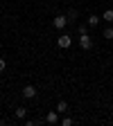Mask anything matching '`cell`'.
Wrapping results in <instances>:
<instances>
[{
	"mask_svg": "<svg viewBox=\"0 0 113 126\" xmlns=\"http://www.w3.org/2000/svg\"><path fill=\"white\" fill-rule=\"evenodd\" d=\"M57 110H59V113L63 115V113L68 110V104H66V101H59V104H57Z\"/></svg>",
	"mask_w": 113,
	"mask_h": 126,
	"instance_id": "8fae6325",
	"label": "cell"
},
{
	"mask_svg": "<svg viewBox=\"0 0 113 126\" xmlns=\"http://www.w3.org/2000/svg\"><path fill=\"white\" fill-rule=\"evenodd\" d=\"M86 23H88L90 27H97V25H100V16H97V14H90V16H88V20H86Z\"/></svg>",
	"mask_w": 113,
	"mask_h": 126,
	"instance_id": "8992f818",
	"label": "cell"
},
{
	"mask_svg": "<svg viewBox=\"0 0 113 126\" xmlns=\"http://www.w3.org/2000/svg\"><path fill=\"white\" fill-rule=\"evenodd\" d=\"M61 124H63V126H72V119H70V117H63Z\"/></svg>",
	"mask_w": 113,
	"mask_h": 126,
	"instance_id": "4fadbf2b",
	"label": "cell"
},
{
	"mask_svg": "<svg viewBox=\"0 0 113 126\" xmlns=\"http://www.w3.org/2000/svg\"><path fill=\"white\" fill-rule=\"evenodd\" d=\"M88 27H90L88 23H79V27H77V29H79V34H88Z\"/></svg>",
	"mask_w": 113,
	"mask_h": 126,
	"instance_id": "30bf717a",
	"label": "cell"
},
{
	"mask_svg": "<svg viewBox=\"0 0 113 126\" xmlns=\"http://www.w3.org/2000/svg\"><path fill=\"white\" fill-rule=\"evenodd\" d=\"M5 68H7V63H5V61H2V59H0V72H2V70H5Z\"/></svg>",
	"mask_w": 113,
	"mask_h": 126,
	"instance_id": "5bb4252c",
	"label": "cell"
},
{
	"mask_svg": "<svg viewBox=\"0 0 113 126\" xmlns=\"http://www.w3.org/2000/svg\"><path fill=\"white\" fill-rule=\"evenodd\" d=\"M68 20H70V18H68V16H63V14H61V16H57V18L52 20V25H54L57 29H63V27H66V25H68Z\"/></svg>",
	"mask_w": 113,
	"mask_h": 126,
	"instance_id": "3957f363",
	"label": "cell"
},
{
	"mask_svg": "<svg viewBox=\"0 0 113 126\" xmlns=\"http://www.w3.org/2000/svg\"><path fill=\"white\" fill-rule=\"evenodd\" d=\"M79 45H82V50H90V47H93V38L88 36V34H79Z\"/></svg>",
	"mask_w": 113,
	"mask_h": 126,
	"instance_id": "7a4b0ae2",
	"label": "cell"
},
{
	"mask_svg": "<svg viewBox=\"0 0 113 126\" xmlns=\"http://www.w3.org/2000/svg\"><path fill=\"white\" fill-rule=\"evenodd\" d=\"M59 115H61L59 110H50V113L45 115V122L47 124H59Z\"/></svg>",
	"mask_w": 113,
	"mask_h": 126,
	"instance_id": "277c9868",
	"label": "cell"
},
{
	"mask_svg": "<svg viewBox=\"0 0 113 126\" xmlns=\"http://www.w3.org/2000/svg\"><path fill=\"white\" fill-rule=\"evenodd\" d=\"M102 36H104L106 41H111V38H113V27H106V29L102 32Z\"/></svg>",
	"mask_w": 113,
	"mask_h": 126,
	"instance_id": "9c48e42d",
	"label": "cell"
},
{
	"mask_svg": "<svg viewBox=\"0 0 113 126\" xmlns=\"http://www.w3.org/2000/svg\"><path fill=\"white\" fill-rule=\"evenodd\" d=\"M14 113H16V117H18V119H25V117H27V108H23V106H18V108H16V110H14Z\"/></svg>",
	"mask_w": 113,
	"mask_h": 126,
	"instance_id": "52a82bcc",
	"label": "cell"
},
{
	"mask_svg": "<svg viewBox=\"0 0 113 126\" xmlns=\"http://www.w3.org/2000/svg\"><path fill=\"white\" fill-rule=\"evenodd\" d=\"M23 97H25V99H34V97H36V88H34V86H25V88H23Z\"/></svg>",
	"mask_w": 113,
	"mask_h": 126,
	"instance_id": "5b68a950",
	"label": "cell"
},
{
	"mask_svg": "<svg viewBox=\"0 0 113 126\" xmlns=\"http://www.w3.org/2000/svg\"><path fill=\"white\" fill-rule=\"evenodd\" d=\"M57 45H59V47H61V50H68V47H70V45H72V38H70V36H68V34H61V36H59V38H57Z\"/></svg>",
	"mask_w": 113,
	"mask_h": 126,
	"instance_id": "6da1fadb",
	"label": "cell"
},
{
	"mask_svg": "<svg viewBox=\"0 0 113 126\" xmlns=\"http://www.w3.org/2000/svg\"><path fill=\"white\" fill-rule=\"evenodd\" d=\"M66 16H68V18H70V20H75V18H77V11H75V9H70V11L66 14Z\"/></svg>",
	"mask_w": 113,
	"mask_h": 126,
	"instance_id": "7c38bea8",
	"label": "cell"
},
{
	"mask_svg": "<svg viewBox=\"0 0 113 126\" xmlns=\"http://www.w3.org/2000/svg\"><path fill=\"white\" fill-rule=\"evenodd\" d=\"M102 20H106V23H113V9H106V11L102 14Z\"/></svg>",
	"mask_w": 113,
	"mask_h": 126,
	"instance_id": "ba28073f",
	"label": "cell"
}]
</instances>
